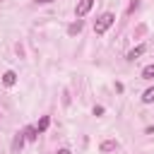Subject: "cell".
I'll return each instance as SVG.
<instances>
[{
	"label": "cell",
	"instance_id": "6da1fadb",
	"mask_svg": "<svg viewBox=\"0 0 154 154\" xmlns=\"http://www.w3.org/2000/svg\"><path fill=\"white\" fill-rule=\"evenodd\" d=\"M113 22H116V14H113V12H103V14L96 19V24H94V34H96V36H103V34L111 29Z\"/></svg>",
	"mask_w": 154,
	"mask_h": 154
},
{
	"label": "cell",
	"instance_id": "7a4b0ae2",
	"mask_svg": "<svg viewBox=\"0 0 154 154\" xmlns=\"http://www.w3.org/2000/svg\"><path fill=\"white\" fill-rule=\"evenodd\" d=\"M91 5H94V0H79L77 7H75V14H77V17H84V14L91 10Z\"/></svg>",
	"mask_w": 154,
	"mask_h": 154
},
{
	"label": "cell",
	"instance_id": "3957f363",
	"mask_svg": "<svg viewBox=\"0 0 154 154\" xmlns=\"http://www.w3.org/2000/svg\"><path fill=\"white\" fill-rule=\"evenodd\" d=\"M24 140H26V137H24V132H17V135H14V140H12V154H19V152H22Z\"/></svg>",
	"mask_w": 154,
	"mask_h": 154
},
{
	"label": "cell",
	"instance_id": "277c9868",
	"mask_svg": "<svg viewBox=\"0 0 154 154\" xmlns=\"http://www.w3.org/2000/svg\"><path fill=\"white\" fill-rule=\"evenodd\" d=\"M116 149H118V142H116V140H103L101 147H99L101 154H111V152H116Z\"/></svg>",
	"mask_w": 154,
	"mask_h": 154
},
{
	"label": "cell",
	"instance_id": "5b68a950",
	"mask_svg": "<svg viewBox=\"0 0 154 154\" xmlns=\"http://www.w3.org/2000/svg\"><path fill=\"white\" fill-rule=\"evenodd\" d=\"M2 84H5V87H14V84H17V72H14V70H7V72L2 75Z\"/></svg>",
	"mask_w": 154,
	"mask_h": 154
},
{
	"label": "cell",
	"instance_id": "8992f818",
	"mask_svg": "<svg viewBox=\"0 0 154 154\" xmlns=\"http://www.w3.org/2000/svg\"><path fill=\"white\" fill-rule=\"evenodd\" d=\"M144 51H147V46H144V43H142V46H135V48L128 53V60H137V58H140Z\"/></svg>",
	"mask_w": 154,
	"mask_h": 154
},
{
	"label": "cell",
	"instance_id": "52a82bcc",
	"mask_svg": "<svg viewBox=\"0 0 154 154\" xmlns=\"http://www.w3.org/2000/svg\"><path fill=\"white\" fill-rule=\"evenodd\" d=\"M24 137H26L29 142H34V140L38 137V130H36L34 125H29V128H24Z\"/></svg>",
	"mask_w": 154,
	"mask_h": 154
},
{
	"label": "cell",
	"instance_id": "ba28073f",
	"mask_svg": "<svg viewBox=\"0 0 154 154\" xmlns=\"http://www.w3.org/2000/svg\"><path fill=\"white\" fill-rule=\"evenodd\" d=\"M79 31H82V19H77L75 24L67 26V34H70V36H75V34H79Z\"/></svg>",
	"mask_w": 154,
	"mask_h": 154
},
{
	"label": "cell",
	"instance_id": "9c48e42d",
	"mask_svg": "<svg viewBox=\"0 0 154 154\" xmlns=\"http://www.w3.org/2000/svg\"><path fill=\"white\" fill-rule=\"evenodd\" d=\"M142 103H154V87H149V89L142 94Z\"/></svg>",
	"mask_w": 154,
	"mask_h": 154
},
{
	"label": "cell",
	"instance_id": "30bf717a",
	"mask_svg": "<svg viewBox=\"0 0 154 154\" xmlns=\"http://www.w3.org/2000/svg\"><path fill=\"white\" fill-rule=\"evenodd\" d=\"M48 125H51V118H48V116H43V118L38 120V125H36V130H38V132H43V130H48Z\"/></svg>",
	"mask_w": 154,
	"mask_h": 154
},
{
	"label": "cell",
	"instance_id": "8fae6325",
	"mask_svg": "<svg viewBox=\"0 0 154 154\" xmlns=\"http://www.w3.org/2000/svg\"><path fill=\"white\" fill-rule=\"evenodd\" d=\"M142 79H154V63L142 70Z\"/></svg>",
	"mask_w": 154,
	"mask_h": 154
},
{
	"label": "cell",
	"instance_id": "7c38bea8",
	"mask_svg": "<svg viewBox=\"0 0 154 154\" xmlns=\"http://www.w3.org/2000/svg\"><path fill=\"white\" fill-rule=\"evenodd\" d=\"M94 116H103V106H94Z\"/></svg>",
	"mask_w": 154,
	"mask_h": 154
},
{
	"label": "cell",
	"instance_id": "4fadbf2b",
	"mask_svg": "<svg viewBox=\"0 0 154 154\" xmlns=\"http://www.w3.org/2000/svg\"><path fill=\"white\" fill-rule=\"evenodd\" d=\"M137 5H140V0H132V2H130V12H132V10L137 7Z\"/></svg>",
	"mask_w": 154,
	"mask_h": 154
},
{
	"label": "cell",
	"instance_id": "5bb4252c",
	"mask_svg": "<svg viewBox=\"0 0 154 154\" xmlns=\"http://www.w3.org/2000/svg\"><path fill=\"white\" fill-rule=\"evenodd\" d=\"M58 154H72L70 149H58Z\"/></svg>",
	"mask_w": 154,
	"mask_h": 154
},
{
	"label": "cell",
	"instance_id": "9a60e30c",
	"mask_svg": "<svg viewBox=\"0 0 154 154\" xmlns=\"http://www.w3.org/2000/svg\"><path fill=\"white\" fill-rule=\"evenodd\" d=\"M34 2H38V5H46V2H53V0H34Z\"/></svg>",
	"mask_w": 154,
	"mask_h": 154
}]
</instances>
